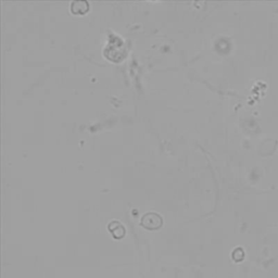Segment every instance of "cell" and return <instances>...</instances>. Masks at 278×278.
<instances>
[{
	"label": "cell",
	"mask_w": 278,
	"mask_h": 278,
	"mask_svg": "<svg viewBox=\"0 0 278 278\" xmlns=\"http://www.w3.org/2000/svg\"><path fill=\"white\" fill-rule=\"evenodd\" d=\"M162 225V219L159 214L156 213H148L145 214L142 219V226L146 229H157Z\"/></svg>",
	"instance_id": "1"
},
{
	"label": "cell",
	"mask_w": 278,
	"mask_h": 278,
	"mask_svg": "<svg viewBox=\"0 0 278 278\" xmlns=\"http://www.w3.org/2000/svg\"><path fill=\"white\" fill-rule=\"evenodd\" d=\"M245 258V253H243L242 249H236L233 253V259L236 262H241L242 259Z\"/></svg>",
	"instance_id": "3"
},
{
	"label": "cell",
	"mask_w": 278,
	"mask_h": 278,
	"mask_svg": "<svg viewBox=\"0 0 278 278\" xmlns=\"http://www.w3.org/2000/svg\"><path fill=\"white\" fill-rule=\"evenodd\" d=\"M109 231L110 233L113 235V237L120 239L122 237H124L125 235V228L123 227V225L119 222H112V223L109 224Z\"/></svg>",
	"instance_id": "2"
}]
</instances>
